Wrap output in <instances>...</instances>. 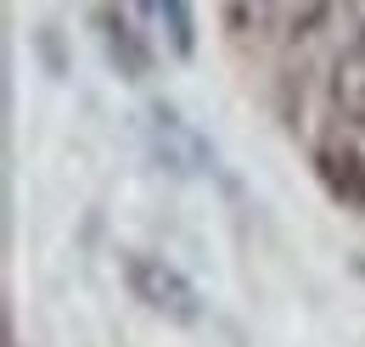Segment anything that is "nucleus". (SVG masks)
I'll return each mask as SVG.
<instances>
[{"label":"nucleus","mask_w":365,"mask_h":347,"mask_svg":"<svg viewBox=\"0 0 365 347\" xmlns=\"http://www.w3.org/2000/svg\"><path fill=\"white\" fill-rule=\"evenodd\" d=\"M118 269H124V286L146 314L169 319V325H197L208 308H202V292L185 280L169 258H152V252H118Z\"/></svg>","instance_id":"nucleus-1"},{"label":"nucleus","mask_w":365,"mask_h":347,"mask_svg":"<svg viewBox=\"0 0 365 347\" xmlns=\"http://www.w3.org/2000/svg\"><path fill=\"white\" fill-rule=\"evenodd\" d=\"M146 118H152V124H146V134H152L158 157H163L175 174H208V169H214V151L202 146V134L191 129V124H185L169 101H158Z\"/></svg>","instance_id":"nucleus-2"},{"label":"nucleus","mask_w":365,"mask_h":347,"mask_svg":"<svg viewBox=\"0 0 365 347\" xmlns=\"http://www.w3.org/2000/svg\"><path fill=\"white\" fill-rule=\"evenodd\" d=\"M326 79H331V107H337V118H365V34L326 68Z\"/></svg>","instance_id":"nucleus-3"},{"label":"nucleus","mask_w":365,"mask_h":347,"mask_svg":"<svg viewBox=\"0 0 365 347\" xmlns=\"http://www.w3.org/2000/svg\"><path fill=\"white\" fill-rule=\"evenodd\" d=\"M140 11L152 17V28L169 40L175 56L197 50V11H191V0H140Z\"/></svg>","instance_id":"nucleus-4"},{"label":"nucleus","mask_w":365,"mask_h":347,"mask_svg":"<svg viewBox=\"0 0 365 347\" xmlns=\"http://www.w3.org/2000/svg\"><path fill=\"white\" fill-rule=\"evenodd\" d=\"M107 45H113V56H118V62H124L135 79L146 73V45L135 40V28H130L124 17H107Z\"/></svg>","instance_id":"nucleus-5"}]
</instances>
